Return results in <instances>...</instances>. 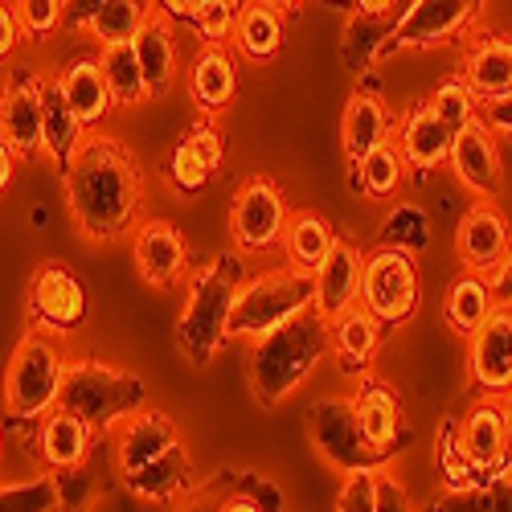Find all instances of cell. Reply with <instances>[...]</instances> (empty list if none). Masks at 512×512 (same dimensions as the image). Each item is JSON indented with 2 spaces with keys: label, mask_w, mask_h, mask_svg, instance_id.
<instances>
[{
  "label": "cell",
  "mask_w": 512,
  "mask_h": 512,
  "mask_svg": "<svg viewBox=\"0 0 512 512\" xmlns=\"http://www.w3.org/2000/svg\"><path fill=\"white\" fill-rule=\"evenodd\" d=\"M62 185H66L74 226L91 242H111L136 226L140 164L123 140L107 132H91L70 156Z\"/></svg>",
  "instance_id": "1"
},
{
  "label": "cell",
  "mask_w": 512,
  "mask_h": 512,
  "mask_svg": "<svg viewBox=\"0 0 512 512\" xmlns=\"http://www.w3.org/2000/svg\"><path fill=\"white\" fill-rule=\"evenodd\" d=\"M111 472L127 496L177 508L197 492L193 455L164 410L148 406L111 431Z\"/></svg>",
  "instance_id": "2"
},
{
  "label": "cell",
  "mask_w": 512,
  "mask_h": 512,
  "mask_svg": "<svg viewBox=\"0 0 512 512\" xmlns=\"http://www.w3.org/2000/svg\"><path fill=\"white\" fill-rule=\"evenodd\" d=\"M242 287H246V267L238 250L213 254L209 263H201L189 275L185 308L177 320V349L197 369H205L230 340V320H234V304Z\"/></svg>",
  "instance_id": "3"
},
{
  "label": "cell",
  "mask_w": 512,
  "mask_h": 512,
  "mask_svg": "<svg viewBox=\"0 0 512 512\" xmlns=\"http://www.w3.org/2000/svg\"><path fill=\"white\" fill-rule=\"evenodd\" d=\"M332 353V336L328 320L316 312L283 324L279 332L254 340L250 357H246V381H250V398L263 410L279 406L312 377V369Z\"/></svg>",
  "instance_id": "4"
},
{
  "label": "cell",
  "mask_w": 512,
  "mask_h": 512,
  "mask_svg": "<svg viewBox=\"0 0 512 512\" xmlns=\"http://www.w3.org/2000/svg\"><path fill=\"white\" fill-rule=\"evenodd\" d=\"M58 410L82 418L95 431H115L119 422H127L132 414L148 410V386L132 373L95 357H82L66 365V381H62V398Z\"/></svg>",
  "instance_id": "5"
},
{
  "label": "cell",
  "mask_w": 512,
  "mask_h": 512,
  "mask_svg": "<svg viewBox=\"0 0 512 512\" xmlns=\"http://www.w3.org/2000/svg\"><path fill=\"white\" fill-rule=\"evenodd\" d=\"M66 353H62V340L29 328L17 349L9 357L5 369V414L9 422L25 426V422H41L46 414L58 410L62 398V381H66Z\"/></svg>",
  "instance_id": "6"
},
{
  "label": "cell",
  "mask_w": 512,
  "mask_h": 512,
  "mask_svg": "<svg viewBox=\"0 0 512 512\" xmlns=\"http://www.w3.org/2000/svg\"><path fill=\"white\" fill-rule=\"evenodd\" d=\"M312 308H316V275H304L295 267L267 271L259 279H246V287L238 291L230 336L254 345V340L279 332L283 324L308 316Z\"/></svg>",
  "instance_id": "7"
},
{
  "label": "cell",
  "mask_w": 512,
  "mask_h": 512,
  "mask_svg": "<svg viewBox=\"0 0 512 512\" xmlns=\"http://www.w3.org/2000/svg\"><path fill=\"white\" fill-rule=\"evenodd\" d=\"M361 308L381 324V328H398L422 308V275L418 259L402 250L377 246L365 259L361 275Z\"/></svg>",
  "instance_id": "8"
},
{
  "label": "cell",
  "mask_w": 512,
  "mask_h": 512,
  "mask_svg": "<svg viewBox=\"0 0 512 512\" xmlns=\"http://www.w3.org/2000/svg\"><path fill=\"white\" fill-rule=\"evenodd\" d=\"M308 435L312 447L328 467H336L340 476H361V472H381L390 463V455H381L365 443L361 422L353 410V398H320L308 410Z\"/></svg>",
  "instance_id": "9"
},
{
  "label": "cell",
  "mask_w": 512,
  "mask_h": 512,
  "mask_svg": "<svg viewBox=\"0 0 512 512\" xmlns=\"http://www.w3.org/2000/svg\"><path fill=\"white\" fill-rule=\"evenodd\" d=\"M291 222L287 193L271 177H246L230 201V238L238 254H267L283 246Z\"/></svg>",
  "instance_id": "10"
},
{
  "label": "cell",
  "mask_w": 512,
  "mask_h": 512,
  "mask_svg": "<svg viewBox=\"0 0 512 512\" xmlns=\"http://www.w3.org/2000/svg\"><path fill=\"white\" fill-rule=\"evenodd\" d=\"M29 320L33 328L50 332V336H70L87 324L91 316V295L82 287V279L62 263V259H46L37 263V271L29 275Z\"/></svg>",
  "instance_id": "11"
},
{
  "label": "cell",
  "mask_w": 512,
  "mask_h": 512,
  "mask_svg": "<svg viewBox=\"0 0 512 512\" xmlns=\"http://www.w3.org/2000/svg\"><path fill=\"white\" fill-rule=\"evenodd\" d=\"M480 13L484 5H476V0H414L394 29L390 58L410 50H439L459 37H472V29L480 25Z\"/></svg>",
  "instance_id": "12"
},
{
  "label": "cell",
  "mask_w": 512,
  "mask_h": 512,
  "mask_svg": "<svg viewBox=\"0 0 512 512\" xmlns=\"http://www.w3.org/2000/svg\"><path fill=\"white\" fill-rule=\"evenodd\" d=\"M455 443H459V455L472 463V472L484 484L512 476V435H508L504 398L472 402V410L455 422Z\"/></svg>",
  "instance_id": "13"
},
{
  "label": "cell",
  "mask_w": 512,
  "mask_h": 512,
  "mask_svg": "<svg viewBox=\"0 0 512 512\" xmlns=\"http://www.w3.org/2000/svg\"><path fill=\"white\" fill-rule=\"evenodd\" d=\"M46 82H41L33 70L17 66L0 91V144H5L17 160H33L41 156V144H46Z\"/></svg>",
  "instance_id": "14"
},
{
  "label": "cell",
  "mask_w": 512,
  "mask_h": 512,
  "mask_svg": "<svg viewBox=\"0 0 512 512\" xmlns=\"http://www.w3.org/2000/svg\"><path fill=\"white\" fill-rule=\"evenodd\" d=\"M222 164H226V132L218 123L197 119L189 132H181L173 152H168L164 177L181 197H197L213 177L222 173Z\"/></svg>",
  "instance_id": "15"
},
{
  "label": "cell",
  "mask_w": 512,
  "mask_h": 512,
  "mask_svg": "<svg viewBox=\"0 0 512 512\" xmlns=\"http://www.w3.org/2000/svg\"><path fill=\"white\" fill-rule=\"evenodd\" d=\"M406 5H394V0H365V5H353L345 37H340V62H345L353 74H373L377 62L390 58V41L394 29L402 21Z\"/></svg>",
  "instance_id": "16"
},
{
  "label": "cell",
  "mask_w": 512,
  "mask_h": 512,
  "mask_svg": "<svg viewBox=\"0 0 512 512\" xmlns=\"http://www.w3.org/2000/svg\"><path fill=\"white\" fill-rule=\"evenodd\" d=\"M459 82L476 95L480 107L512 95V33L500 29H472V41L463 46Z\"/></svg>",
  "instance_id": "17"
},
{
  "label": "cell",
  "mask_w": 512,
  "mask_h": 512,
  "mask_svg": "<svg viewBox=\"0 0 512 512\" xmlns=\"http://www.w3.org/2000/svg\"><path fill=\"white\" fill-rule=\"evenodd\" d=\"M132 259H136V271L148 287H177L185 275H193V254H189V242L185 234L164 222V218H148L136 226V242H132Z\"/></svg>",
  "instance_id": "18"
},
{
  "label": "cell",
  "mask_w": 512,
  "mask_h": 512,
  "mask_svg": "<svg viewBox=\"0 0 512 512\" xmlns=\"http://www.w3.org/2000/svg\"><path fill=\"white\" fill-rule=\"evenodd\" d=\"M467 373L480 398L512 394V308H496L484 328L467 340Z\"/></svg>",
  "instance_id": "19"
},
{
  "label": "cell",
  "mask_w": 512,
  "mask_h": 512,
  "mask_svg": "<svg viewBox=\"0 0 512 512\" xmlns=\"http://www.w3.org/2000/svg\"><path fill=\"white\" fill-rule=\"evenodd\" d=\"M447 168H451L455 181H459L467 193H472L480 205H492V201L504 193L500 148H496V136L484 127V119L455 136L451 156H447Z\"/></svg>",
  "instance_id": "20"
},
{
  "label": "cell",
  "mask_w": 512,
  "mask_h": 512,
  "mask_svg": "<svg viewBox=\"0 0 512 512\" xmlns=\"http://www.w3.org/2000/svg\"><path fill=\"white\" fill-rule=\"evenodd\" d=\"M508 250H512L508 218H504L496 205H480V201H476V205L459 218V226H455V254H459L463 271L488 279V275L508 259Z\"/></svg>",
  "instance_id": "21"
},
{
  "label": "cell",
  "mask_w": 512,
  "mask_h": 512,
  "mask_svg": "<svg viewBox=\"0 0 512 512\" xmlns=\"http://www.w3.org/2000/svg\"><path fill=\"white\" fill-rule=\"evenodd\" d=\"M353 410H357V422H361V435L373 451L381 455H398L406 443H410V431H406V418H402V402H398V390L386 386L381 377H365L357 394H353Z\"/></svg>",
  "instance_id": "22"
},
{
  "label": "cell",
  "mask_w": 512,
  "mask_h": 512,
  "mask_svg": "<svg viewBox=\"0 0 512 512\" xmlns=\"http://www.w3.org/2000/svg\"><path fill=\"white\" fill-rule=\"evenodd\" d=\"M361 275H365V254L357 250V242L336 238L332 254L316 271V308L312 312L332 324L349 308H357L361 304Z\"/></svg>",
  "instance_id": "23"
},
{
  "label": "cell",
  "mask_w": 512,
  "mask_h": 512,
  "mask_svg": "<svg viewBox=\"0 0 512 512\" xmlns=\"http://www.w3.org/2000/svg\"><path fill=\"white\" fill-rule=\"evenodd\" d=\"M451 144H455V136L439 123V115L426 103H418L402 115L398 136H394V148L406 164V173H418V177H431L435 168H443L451 156Z\"/></svg>",
  "instance_id": "24"
},
{
  "label": "cell",
  "mask_w": 512,
  "mask_h": 512,
  "mask_svg": "<svg viewBox=\"0 0 512 512\" xmlns=\"http://www.w3.org/2000/svg\"><path fill=\"white\" fill-rule=\"evenodd\" d=\"M54 87H58V95L66 99V107L74 111V119L82 123V132H87V136L99 132V123H103L107 111L115 107L99 58H74V62L54 78Z\"/></svg>",
  "instance_id": "25"
},
{
  "label": "cell",
  "mask_w": 512,
  "mask_h": 512,
  "mask_svg": "<svg viewBox=\"0 0 512 512\" xmlns=\"http://www.w3.org/2000/svg\"><path fill=\"white\" fill-rule=\"evenodd\" d=\"M95 439L99 431L87 426L82 418L66 414V410H54L41 418L37 426V451L46 459L50 472H74V467H87L91 451H95Z\"/></svg>",
  "instance_id": "26"
},
{
  "label": "cell",
  "mask_w": 512,
  "mask_h": 512,
  "mask_svg": "<svg viewBox=\"0 0 512 512\" xmlns=\"http://www.w3.org/2000/svg\"><path fill=\"white\" fill-rule=\"evenodd\" d=\"M394 144V123L390 111L377 95L361 91L345 103V115H340V148H345L349 164H361L369 152Z\"/></svg>",
  "instance_id": "27"
},
{
  "label": "cell",
  "mask_w": 512,
  "mask_h": 512,
  "mask_svg": "<svg viewBox=\"0 0 512 512\" xmlns=\"http://www.w3.org/2000/svg\"><path fill=\"white\" fill-rule=\"evenodd\" d=\"M328 336H332V357L340 361V373L365 381L369 369H373V357H377V349H381V336H386V328H381V324L357 304V308H349L340 320L328 324Z\"/></svg>",
  "instance_id": "28"
},
{
  "label": "cell",
  "mask_w": 512,
  "mask_h": 512,
  "mask_svg": "<svg viewBox=\"0 0 512 512\" xmlns=\"http://www.w3.org/2000/svg\"><path fill=\"white\" fill-rule=\"evenodd\" d=\"M152 5H140V0H95V5H66V17L87 29L99 50L107 46H123V41H136V33L144 29Z\"/></svg>",
  "instance_id": "29"
},
{
  "label": "cell",
  "mask_w": 512,
  "mask_h": 512,
  "mask_svg": "<svg viewBox=\"0 0 512 512\" xmlns=\"http://www.w3.org/2000/svg\"><path fill=\"white\" fill-rule=\"evenodd\" d=\"M189 95L201 115H222L238 95V62L230 46H201L189 66Z\"/></svg>",
  "instance_id": "30"
},
{
  "label": "cell",
  "mask_w": 512,
  "mask_h": 512,
  "mask_svg": "<svg viewBox=\"0 0 512 512\" xmlns=\"http://www.w3.org/2000/svg\"><path fill=\"white\" fill-rule=\"evenodd\" d=\"M132 46H136V62L144 74L148 99H164L177 82V37H173V25L156 13V5H152V13H148V21L136 33Z\"/></svg>",
  "instance_id": "31"
},
{
  "label": "cell",
  "mask_w": 512,
  "mask_h": 512,
  "mask_svg": "<svg viewBox=\"0 0 512 512\" xmlns=\"http://www.w3.org/2000/svg\"><path fill=\"white\" fill-rule=\"evenodd\" d=\"M336 238H340V234L332 230V222L324 218V213H316V209H300V213H291L287 234H283L287 267L304 271V275H316V271L324 267V259L332 254Z\"/></svg>",
  "instance_id": "32"
},
{
  "label": "cell",
  "mask_w": 512,
  "mask_h": 512,
  "mask_svg": "<svg viewBox=\"0 0 512 512\" xmlns=\"http://www.w3.org/2000/svg\"><path fill=\"white\" fill-rule=\"evenodd\" d=\"M287 41V13L283 5H242L234 25V50L246 62H271Z\"/></svg>",
  "instance_id": "33"
},
{
  "label": "cell",
  "mask_w": 512,
  "mask_h": 512,
  "mask_svg": "<svg viewBox=\"0 0 512 512\" xmlns=\"http://www.w3.org/2000/svg\"><path fill=\"white\" fill-rule=\"evenodd\" d=\"M492 312H496V295H492V283L484 275L463 271L447 287V295H443V320H447V328L459 332V336H467V340H472L484 328V320Z\"/></svg>",
  "instance_id": "34"
},
{
  "label": "cell",
  "mask_w": 512,
  "mask_h": 512,
  "mask_svg": "<svg viewBox=\"0 0 512 512\" xmlns=\"http://www.w3.org/2000/svg\"><path fill=\"white\" fill-rule=\"evenodd\" d=\"M41 107H46V144H41V156H46L58 173H66L70 156L78 152L82 140H87V132H82V123L74 119V111L66 107V99L58 95L54 82H46V99H41Z\"/></svg>",
  "instance_id": "35"
},
{
  "label": "cell",
  "mask_w": 512,
  "mask_h": 512,
  "mask_svg": "<svg viewBox=\"0 0 512 512\" xmlns=\"http://www.w3.org/2000/svg\"><path fill=\"white\" fill-rule=\"evenodd\" d=\"M99 66H103V78H107V91H111L115 107H140L148 99V87H144V74H140L132 41L99 50Z\"/></svg>",
  "instance_id": "36"
},
{
  "label": "cell",
  "mask_w": 512,
  "mask_h": 512,
  "mask_svg": "<svg viewBox=\"0 0 512 512\" xmlns=\"http://www.w3.org/2000/svg\"><path fill=\"white\" fill-rule=\"evenodd\" d=\"M377 246H386V250H402L410 254V259H418V254L431 246V222H426V213L410 201L394 205L390 209V218L381 222L377 230Z\"/></svg>",
  "instance_id": "37"
},
{
  "label": "cell",
  "mask_w": 512,
  "mask_h": 512,
  "mask_svg": "<svg viewBox=\"0 0 512 512\" xmlns=\"http://www.w3.org/2000/svg\"><path fill=\"white\" fill-rule=\"evenodd\" d=\"M353 181H357V189H361L365 197L390 201V197L402 189V181H406V164H402L398 148L386 144V148L369 152L361 164H353Z\"/></svg>",
  "instance_id": "38"
},
{
  "label": "cell",
  "mask_w": 512,
  "mask_h": 512,
  "mask_svg": "<svg viewBox=\"0 0 512 512\" xmlns=\"http://www.w3.org/2000/svg\"><path fill=\"white\" fill-rule=\"evenodd\" d=\"M426 107H431L435 115H439V123L447 127L451 136H459V132H467L472 123H480V103H476V95L463 87L459 78H443L439 87L431 91V99H426Z\"/></svg>",
  "instance_id": "39"
},
{
  "label": "cell",
  "mask_w": 512,
  "mask_h": 512,
  "mask_svg": "<svg viewBox=\"0 0 512 512\" xmlns=\"http://www.w3.org/2000/svg\"><path fill=\"white\" fill-rule=\"evenodd\" d=\"M426 512H512V476L467 488V492L439 496Z\"/></svg>",
  "instance_id": "40"
},
{
  "label": "cell",
  "mask_w": 512,
  "mask_h": 512,
  "mask_svg": "<svg viewBox=\"0 0 512 512\" xmlns=\"http://www.w3.org/2000/svg\"><path fill=\"white\" fill-rule=\"evenodd\" d=\"M0 512H58L54 476H33L21 484H0Z\"/></svg>",
  "instance_id": "41"
},
{
  "label": "cell",
  "mask_w": 512,
  "mask_h": 512,
  "mask_svg": "<svg viewBox=\"0 0 512 512\" xmlns=\"http://www.w3.org/2000/svg\"><path fill=\"white\" fill-rule=\"evenodd\" d=\"M242 5L234 0H193V29L205 37V46H226L234 37Z\"/></svg>",
  "instance_id": "42"
},
{
  "label": "cell",
  "mask_w": 512,
  "mask_h": 512,
  "mask_svg": "<svg viewBox=\"0 0 512 512\" xmlns=\"http://www.w3.org/2000/svg\"><path fill=\"white\" fill-rule=\"evenodd\" d=\"M58 488V512H91L99 500V484L91 467H74V472H50Z\"/></svg>",
  "instance_id": "43"
},
{
  "label": "cell",
  "mask_w": 512,
  "mask_h": 512,
  "mask_svg": "<svg viewBox=\"0 0 512 512\" xmlns=\"http://www.w3.org/2000/svg\"><path fill=\"white\" fill-rule=\"evenodd\" d=\"M226 484H230V496H246L254 500L263 512H283V492L259 476V472H246V467H226Z\"/></svg>",
  "instance_id": "44"
},
{
  "label": "cell",
  "mask_w": 512,
  "mask_h": 512,
  "mask_svg": "<svg viewBox=\"0 0 512 512\" xmlns=\"http://www.w3.org/2000/svg\"><path fill=\"white\" fill-rule=\"evenodd\" d=\"M13 9L21 21V37H29V41L50 37L66 21V5H58V0H25V5H13Z\"/></svg>",
  "instance_id": "45"
},
{
  "label": "cell",
  "mask_w": 512,
  "mask_h": 512,
  "mask_svg": "<svg viewBox=\"0 0 512 512\" xmlns=\"http://www.w3.org/2000/svg\"><path fill=\"white\" fill-rule=\"evenodd\" d=\"M377 476L381 472L345 476V484L336 492V512H377Z\"/></svg>",
  "instance_id": "46"
},
{
  "label": "cell",
  "mask_w": 512,
  "mask_h": 512,
  "mask_svg": "<svg viewBox=\"0 0 512 512\" xmlns=\"http://www.w3.org/2000/svg\"><path fill=\"white\" fill-rule=\"evenodd\" d=\"M226 500H230V484H226V472H218L213 480L197 484V492L185 504H177L173 512H222Z\"/></svg>",
  "instance_id": "47"
},
{
  "label": "cell",
  "mask_w": 512,
  "mask_h": 512,
  "mask_svg": "<svg viewBox=\"0 0 512 512\" xmlns=\"http://www.w3.org/2000/svg\"><path fill=\"white\" fill-rule=\"evenodd\" d=\"M377 512H414V500H410L406 484L390 472L377 476Z\"/></svg>",
  "instance_id": "48"
},
{
  "label": "cell",
  "mask_w": 512,
  "mask_h": 512,
  "mask_svg": "<svg viewBox=\"0 0 512 512\" xmlns=\"http://www.w3.org/2000/svg\"><path fill=\"white\" fill-rule=\"evenodd\" d=\"M480 119H484V127H488L492 136H504V140H512V95H504V99L488 103V107L480 111Z\"/></svg>",
  "instance_id": "49"
},
{
  "label": "cell",
  "mask_w": 512,
  "mask_h": 512,
  "mask_svg": "<svg viewBox=\"0 0 512 512\" xmlns=\"http://www.w3.org/2000/svg\"><path fill=\"white\" fill-rule=\"evenodd\" d=\"M21 46V21L13 5H0V62H9L13 50Z\"/></svg>",
  "instance_id": "50"
},
{
  "label": "cell",
  "mask_w": 512,
  "mask_h": 512,
  "mask_svg": "<svg viewBox=\"0 0 512 512\" xmlns=\"http://www.w3.org/2000/svg\"><path fill=\"white\" fill-rule=\"evenodd\" d=\"M492 283V295H496V308H512V250H508V259L488 275Z\"/></svg>",
  "instance_id": "51"
},
{
  "label": "cell",
  "mask_w": 512,
  "mask_h": 512,
  "mask_svg": "<svg viewBox=\"0 0 512 512\" xmlns=\"http://www.w3.org/2000/svg\"><path fill=\"white\" fill-rule=\"evenodd\" d=\"M13 173H17V156H13L5 144H0V193L13 185Z\"/></svg>",
  "instance_id": "52"
},
{
  "label": "cell",
  "mask_w": 512,
  "mask_h": 512,
  "mask_svg": "<svg viewBox=\"0 0 512 512\" xmlns=\"http://www.w3.org/2000/svg\"><path fill=\"white\" fill-rule=\"evenodd\" d=\"M222 512H263V508L254 504V500H246V496H230V500L222 504Z\"/></svg>",
  "instance_id": "53"
},
{
  "label": "cell",
  "mask_w": 512,
  "mask_h": 512,
  "mask_svg": "<svg viewBox=\"0 0 512 512\" xmlns=\"http://www.w3.org/2000/svg\"><path fill=\"white\" fill-rule=\"evenodd\" d=\"M504 414H508V435H512V394L504 398Z\"/></svg>",
  "instance_id": "54"
},
{
  "label": "cell",
  "mask_w": 512,
  "mask_h": 512,
  "mask_svg": "<svg viewBox=\"0 0 512 512\" xmlns=\"http://www.w3.org/2000/svg\"><path fill=\"white\" fill-rule=\"evenodd\" d=\"M0 455H5V431H0Z\"/></svg>",
  "instance_id": "55"
}]
</instances>
